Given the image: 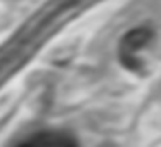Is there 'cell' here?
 <instances>
[{"mask_svg":"<svg viewBox=\"0 0 161 147\" xmlns=\"http://www.w3.org/2000/svg\"><path fill=\"white\" fill-rule=\"evenodd\" d=\"M151 38H153V33L147 28H135L123 36L121 43H119V61L126 69H140V59L137 57V52L144 45H147Z\"/></svg>","mask_w":161,"mask_h":147,"instance_id":"obj_1","label":"cell"},{"mask_svg":"<svg viewBox=\"0 0 161 147\" xmlns=\"http://www.w3.org/2000/svg\"><path fill=\"white\" fill-rule=\"evenodd\" d=\"M19 145H30V147H68L76 145V140L71 135L63 132H40L36 135L30 137Z\"/></svg>","mask_w":161,"mask_h":147,"instance_id":"obj_2","label":"cell"}]
</instances>
